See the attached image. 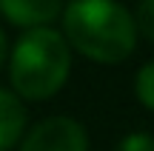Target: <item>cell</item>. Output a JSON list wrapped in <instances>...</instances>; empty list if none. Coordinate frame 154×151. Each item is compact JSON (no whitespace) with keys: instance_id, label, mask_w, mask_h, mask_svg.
<instances>
[{"instance_id":"1","label":"cell","mask_w":154,"mask_h":151,"mask_svg":"<svg viewBox=\"0 0 154 151\" xmlns=\"http://www.w3.org/2000/svg\"><path fill=\"white\" fill-rule=\"evenodd\" d=\"M60 17V34L66 37L69 49L80 51L91 63H123L137 46L134 14L117 0H72Z\"/></svg>"},{"instance_id":"2","label":"cell","mask_w":154,"mask_h":151,"mask_svg":"<svg viewBox=\"0 0 154 151\" xmlns=\"http://www.w3.org/2000/svg\"><path fill=\"white\" fill-rule=\"evenodd\" d=\"M72 74V49L57 29H29L9 54L11 91L20 100L40 103L54 97Z\"/></svg>"},{"instance_id":"3","label":"cell","mask_w":154,"mask_h":151,"mask_svg":"<svg viewBox=\"0 0 154 151\" xmlns=\"http://www.w3.org/2000/svg\"><path fill=\"white\" fill-rule=\"evenodd\" d=\"M17 151H88V134L80 120L51 114L23 134Z\"/></svg>"},{"instance_id":"4","label":"cell","mask_w":154,"mask_h":151,"mask_svg":"<svg viewBox=\"0 0 154 151\" xmlns=\"http://www.w3.org/2000/svg\"><path fill=\"white\" fill-rule=\"evenodd\" d=\"M0 14L17 29H46L63 14V0H0Z\"/></svg>"},{"instance_id":"5","label":"cell","mask_w":154,"mask_h":151,"mask_svg":"<svg viewBox=\"0 0 154 151\" xmlns=\"http://www.w3.org/2000/svg\"><path fill=\"white\" fill-rule=\"evenodd\" d=\"M29 111L23 100L11 89H0V151L17 148V143L26 134Z\"/></svg>"},{"instance_id":"6","label":"cell","mask_w":154,"mask_h":151,"mask_svg":"<svg viewBox=\"0 0 154 151\" xmlns=\"http://www.w3.org/2000/svg\"><path fill=\"white\" fill-rule=\"evenodd\" d=\"M134 94L143 103V108L154 111V60L146 63L137 71V77H134Z\"/></svg>"},{"instance_id":"7","label":"cell","mask_w":154,"mask_h":151,"mask_svg":"<svg viewBox=\"0 0 154 151\" xmlns=\"http://www.w3.org/2000/svg\"><path fill=\"white\" fill-rule=\"evenodd\" d=\"M134 26L146 40L154 43V0H140L137 14H134Z\"/></svg>"},{"instance_id":"8","label":"cell","mask_w":154,"mask_h":151,"mask_svg":"<svg viewBox=\"0 0 154 151\" xmlns=\"http://www.w3.org/2000/svg\"><path fill=\"white\" fill-rule=\"evenodd\" d=\"M114 151H154V134L149 131H131L114 146Z\"/></svg>"},{"instance_id":"9","label":"cell","mask_w":154,"mask_h":151,"mask_svg":"<svg viewBox=\"0 0 154 151\" xmlns=\"http://www.w3.org/2000/svg\"><path fill=\"white\" fill-rule=\"evenodd\" d=\"M6 60H9V40H6V32L0 29V68L6 66Z\"/></svg>"}]
</instances>
